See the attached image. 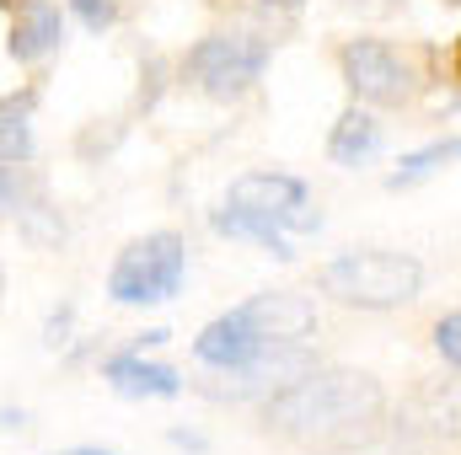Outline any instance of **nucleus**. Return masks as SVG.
I'll use <instances>...</instances> for the list:
<instances>
[{
	"label": "nucleus",
	"mask_w": 461,
	"mask_h": 455,
	"mask_svg": "<svg viewBox=\"0 0 461 455\" xmlns=\"http://www.w3.org/2000/svg\"><path fill=\"white\" fill-rule=\"evenodd\" d=\"M103 380L113 386L123 402H172V397H183V375L172 364L145 359V348H129V353L103 359Z\"/></svg>",
	"instance_id": "9d476101"
},
{
	"label": "nucleus",
	"mask_w": 461,
	"mask_h": 455,
	"mask_svg": "<svg viewBox=\"0 0 461 455\" xmlns=\"http://www.w3.org/2000/svg\"><path fill=\"white\" fill-rule=\"evenodd\" d=\"M65 43V11L54 0H11V38L5 54L16 65H43Z\"/></svg>",
	"instance_id": "1a4fd4ad"
},
{
	"label": "nucleus",
	"mask_w": 461,
	"mask_h": 455,
	"mask_svg": "<svg viewBox=\"0 0 461 455\" xmlns=\"http://www.w3.org/2000/svg\"><path fill=\"white\" fill-rule=\"evenodd\" d=\"M408 434L461 440V380H429L408 402Z\"/></svg>",
	"instance_id": "f8f14e48"
},
{
	"label": "nucleus",
	"mask_w": 461,
	"mask_h": 455,
	"mask_svg": "<svg viewBox=\"0 0 461 455\" xmlns=\"http://www.w3.org/2000/svg\"><path fill=\"white\" fill-rule=\"evenodd\" d=\"M0 295H5V268H0Z\"/></svg>",
	"instance_id": "b1692460"
},
{
	"label": "nucleus",
	"mask_w": 461,
	"mask_h": 455,
	"mask_svg": "<svg viewBox=\"0 0 461 455\" xmlns=\"http://www.w3.org/2000/svg\"><path fill=\"white\" fill-rule=\"evenodd\" d=\"M16 226H22V236H27L32 246H59V241H65V220H59V210L43 199V188L16 204Z\"/></svg>",
	"instance_id": "f3484780"
},
{
	"label": "nucleus",
	"mask_w": 461,
	"mask_h": 455,
	"mask_svg": "<svg viewBox=\"0 0 461 455\" xmlns=\"http://www.w3.org/2000/svg\"><path fill=\"white\" fill-rule=\"evenodd\" d=\"M268 70V43L258 32H210L188 49L183 76L210 103H241Z\"/></svg>",
	"instance_id": "20e7f679"
},
{
	"label": "nucleus",
	"mask_w": 461,
	"mask_h": 455,
	"mask_svg": "<svg viewBox=\"0 0 461 455\" xmlns=\"http://www.w3.org/2000/svg\"><path fill=\"white\" fill-rule=\"evenodd\" d=\"M226 204L241 215H258L268 226H279L285 236L295 230H322V210L312 199V188L290 172H241L226 188Z\"/></svg>",
	"instance_id": "39448f33"
},
{
	"label": "nucleus",
	"mask_w": 461,
	"mask_h": 455,
	"mask_svg": "<svg viewBox=\"0 0 461 455\" xmlns=\"http://www.w3.org/2000/svg\"><path fill=\"white\" fill-rule=\"evenodd\" d=\"M456 70H461V43H456Z\"/></svg>",
	"instance_id": "393cba45"
},
{
	"label": "nucleus",
	"mask_w": 461,
	"mask_h": 455,
	"mask_svg": "<svg viewBox=\"0 0 461 455\" xmlns=\"http://www.w3.org/2000/svg\"><path fill=\"white\" fill-rule=\"evenodd\" d=\"M381 118L370 113L365 103H348L344 113H339V123H333V134H328V161L333 166H365V161H375L381 156Z\"/></svg>",
	"instance_id": "ddd939ff"
},
{
	"label": "nucleus",
	"mask_w": 461,
	"mask_h": 455,
	"mask_svg": "<svg viewBox=\"0 0 461 455\" xmlns=\"http://www.w3.org/2000/svg\"><path fill=\"white\" fill-rule=\"evenodd\" d=\"M188 279V241L177 230H145L134 236L108 268V300L113 306H167Z\"/></svg>",
	"instance_id": "7ed1b4c3"
},
{
	"label": "nucleus",
	"mask_w": 461,
	"mask_h": 455,
	"mask_svg": "<svg viewBox=\"0 0 461 455\" xmlns=\"http://www.w3.org/2000/svg\"><path fill=\"white\" fill-rule=\"evenodd\" d=\"M167 440H172L177 451H204V434H188V429H172Z\"/></svg>",
	"instance_id": "412c9836"
},
{
	"label": "nucleus",
	"mask_w": 461,
	"mask_h": 455,
	"mask_svg": "<svg viewBox=\"0 0 461 455\" xmlns=\"http://www.w3.org/2000/svg\"><path fill=\"white\" fill-rule=\"evenodd\" d=\"M435 353H440L451 370H461V311H446V317L435 322Z\"/></svg>",
	"instance_id": "6ab92c4d"
},
{
	"label": "nucleus",
	"mask_w": 461,
	"mask_h": 455,
	"mask_svg": "<svg viewBox=\"0 0 461 455\" xmlns=\"http://www.w3.org/2000/svg\"><path fill=\"white\" fill-rule=\"evenodd\" d=\"M317 284L322 295H333L339 306H354V311H397L424 295V263L413 252L359 246V252H339L333 263H322Z\"/></svg>",
	"instance_id": "f03ea898"
},
{
	"label": "nucleus",
	"mask_w": 461,
	"mask_h": 455,
	"mask_svg": "<svg viewBox=\"0 0 461 455\" xmlns=\"http://www.w3.org/2000/svg\"><path fill=\"white\" fill-rule=\"evenodd\" d=\"M268 348H274V343L252 327V317H247L241 306H230L226 317H215V322L194 338V359H199L204 370H241V364H252V359L268 353Z\"/></svg>",
	"instance_id": "6e6552de"
},
{
	"label": "nucleus",
	"mask_w": 461,
	"mask_h": 455,
	"mask_svg": "<svg viewBox=\"0 0 461 455\" xmlns=\"http://www.w3.org/2000/svg\"><path fill=\"white\" fill-rule=\"evenodd\" d=\"M339 5H348V11H365V16H392L402 0H339Z\"/></svg>",
	"instance_id": "aec40b11"
},
{
	"label": "nucleus",
	"mask_w": 461,
	"mask_h": 455,
	"mask_svg": "<svg viewBox=\"0 0 461 455\" xmlns=\"http://www.w3.org/2000/svg\"><path fill=\"white\" fill-rule=\"evenodd\" d=\"M263 5H268V11H301L306 0H263Z\"/></svg>",
	"instance_id": "5701e85b"
},
{
	"label": "nucleus",
	"mask_w": 461,
	"mask_h": 455,
	"mask_svg": "<svg viewBox=\"0 0 461 455\" xmlns=\"http://www.w3.org/2000/svg\"><path fill=\"white\" fill-rule=\"evenodd\" d=\"M461 161V134H446V139H429V145H419V150H408L397 166H392V177H386V188L392 193H402V188H419V183H429L435 172H446V166H456Z\"/></svg>",
	"instance_id": "2eb2a0df"
},
{
	"label": "nucleus",
	"mask_w": 461,
	"mask_h": 455,
	"mask_svg": "<svg viewBox=\"0 0 461 455\" xmlns=\"http://www.w3.org/2000/svg\"><path fill=\"white\" fill-rule=\"evenodd\" d=\"M65 5H70V16L86 32H108V27H118V16L129 11V0H65Z\"/></svg>",
	"instance_id": "a211bd4d"
},
{
	"label": "nucleus",
	"mask_w": 461,
	"mask_h": 455,
	"mask_svg": "<svg viewBox=\"0 0 461 455\" xmlns=\"http://www.w3.org/2000/svg\"><path fill=\"white\" fill-rule=\"evenodd\" d=\"M54 455H118V451H103V445H70V451H54Z\"/></svg>",
	"instance_id": "4be33fe9"
},
{
	"label": "nucleus",
	"mask_w": 461,
	"mask_h": 455,
	"mask_svg": "<svg viewBox=\"0 0 461 455\" xmlns=\"http://www.w3.org/2000/svg\"><path fill=\"white\" fill-rule=\"evenodd\" d=\"M263 429L295 445H317V451H344L354 440L375 434L386 418V386L365 370L344 364H317L312 375L290 380L285 391H274L263 407Z\"/></svg>",
	"instance_id": "f257e3e1"
},
{
	"label": "nucleus",
	"mask_w": 461,
	"mask_h": 455,
	"mask_svg": "<svg viewBox=\"0 0 461 455\" xmlns=\"http://www.w3.org/2000/svg\"><path fill=\"white\" fill-rule=\"evenodd\" d=\"M32 113H38V92L32 86L0 97V166H27L32 161V150H38Z\"/></svg>",
	"instance_id": "4468645a"
},
{
	"label": "nucleus",
	"mask_w": 461,
	"mask_h": 455,
	"mask_svg": "<svg viewBox=\"0 0 461 455\" xmlns=\"http://www.w3.org/2000/svg\"><path fill=\"white\" fill-rule=\"evenodd\" d=\"M339 76H344L348 97L365 103V108H402L413 97L408 59L381 38H348L339 49Z\"/></svg>",
	"instance_id": "0eeeda50"
},
{
	"label": "nucleus",
	"mask_w": 461,
	"mask_h": 455,
	"mask_svg": "<svg viewBox=\"0 0 461 455\" xmlns=\"http://www.w3.org/2000/svg\"><path fill=\"white\" fill-rule=\"evenodd\" d=\"M210 226H215V236L252 241V246H263L268 257H279V263H295V246H290V236H285L279 226H268V220H258V215H241V210L221 204V210L210 215Z\"/></svg>",
	"instance_id": "dca6fc26"
},
{
	"label": "nucleus",
	"mask_w": 461,
	"mask_h": 455,
	"mask_svg": "<svg viewBox=\"0 0 461 455\" xmlns=\"http://www.w3.org/2000/svg\"><path fill=\"white\" fill-rule=\"evenodd\" d=\"M312 370H317V353L306 343H274L268 353H258L241 370H210V380H199V397H210V402H258L263 407L274 391H285L290 380H301Z\"/></svg>",
	"instance_id": "423d86ee"
},
{
	"label": "nucleus",
	"mask_w": 461,
	"mask_h": 455,
	"mask_svg": "<svg viewBox=\"0 0 461 455\" xmlns=\"http://www.w3.org/2000/svg\"><path fill=\"white\" fill-rule=\"evenodd\" d=\"M241 311L268 343H306L317 333V306L295 290H263V295L241 300Z\"/></svg>",
	"instance_id": "9b49d317"
}]
</instances>
